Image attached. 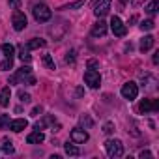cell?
Instances as JSON below:
<instances>
[{"label": "cell", "mask_w": 159, "mask_h": 159, "mask_svg": "<svg viewBox=\"0 0 159 159\" xmlns=\"http://www.w3.org/2000/svg\"><path fill=\"white\" fill-rule=\"evenodd\" d=\"M26 81L28 84H36V79L32 77V67L30 66H23L15 75L10 77V84H17V83H23Z\"/></svg>", "instance_id": "cell-1"}, {"label": "cell", "mask_w": 159, "mask_h": 159, "mask_svg": "<svg viewBox=\"0 0 159 159\" xmlns=\"http://www.w3.org/2000/svg\"><path fill=\"white\" fill-rule=\"evenodd\" d=\"M105 150H107L109 157H122L124 155V144L118 139H109L105 142Z\"/></svg>", "instance_id": "cell-2"}, {"label": "cell", "mask_w": 159, "mask_h": 159, "mask_svg": "<svg viewBox=\"0 0 159 159\" xmlns=\"http://www.w3.org/2000/svg\"><path fill=\"white\" fill-rule=\"evenodd\" d=\"M32 13H34V19H36L38 23H47V21L52 17V11H51L49 6H45V4H36L34 10H32Z\"/></svg>", "instance_id": "cell-3"}, {"label": "cell", "mask_w": 159, "mask_h": 159, "mask_svg": "<svg viewBox=\"0 0 159 159\" xmlns=\"http://www.w3.org/2000/svg\"><path fill=\"white\" fill-rule=\"evenodd\" d=\"M11 23H13V28H15L17 32L25 30V28H26V25H28L26 15H25L21 10H15V11H13V15H11Z\"/></svg>", "instance_id": "cell-4"}, {"label": "cell", "mask_w": 159, "mask_h": 159, "mask_svg": "<svg viewBox=\"0 0 159 159\" xmlns=\"http://www.w3.org/2000/svg\"><path fill=\"white\" fill-rule=\"evenodd\" d=\"M84 83H86L90 88H99V84H101V75H99V71L88 69V71L84 73Z\"/></svg>", "instance_id": "cell-5"}, {"label": "cell", "mask_w": 159, "mask_h": 159, "mask_svg": "<svg viewBox=\"0 0 159 159\" xmlns=\"http://www.w3.org/2000/svg\"><path fill=\"white\" fill-rule=\"evenodd\" d=\"M111 30H112V34L118 36V38H124V36L127 34V26L122 23L120 17H112V19H111Z\"/></svg>", "instance_id": "cell-6"}, {"label": "cell", "mask_w": 159, "mask_h": 159, "mask_svg": "<svg viewBox=\"0 0 159 159\" xmlns=\"http://www.w3.org/2000/svg\"><path fill=\"white\" fill-rule=\"evenodd\" d=\"M122 96H124V99H135L137 96H139V86H137V83H133V81H129V83H125L124 86H122Z\"/></svg>", "instance_id": "cell-7"}, {"label": "cell", "mask_w": 159, "mask_h": 159, "mask_svg": "<svg viewBox=\"0 0 159 159\" xmlns=\"http://www.w3.org/2000/svg\"><path fill=\"white\" fill-rule=\"evenodd\" d=\"M111 10V0H99L94 4V15L96 17H105Z\"/></svg>", "instance_id": "cell-8"}, {"label": "cell", "mask_w": 159, "mask_h": 159, "mask_svg": "<svg viewBox=\"0 0 159 159\" xmlns=\"http://www.w3.org/2000/svg\"><path fill=\"white\" fill-rule=\"evenodd\" d=\"M69 137H71V142H75V144H84L88 140V133L84 129H81V127H75Z\"/></svg>", "instance_id": "cell-9"}, {"label": "cell", "mask_w": 159, "mask_h": 159, "mask_svg": "<svg viewBox=\"0 0 159 159\" xmlns=\"http://www.w3.org/2000/svg\"><path fill=\"white\" fill-rule=\"evenodd\" d=\"M157 109H159V101L157 99H153V101L152 99H142L139 103V111L144 112V114L146 112H152V111H157Z\"/></svg>", "instance_id": "cell-10"}, {"label": "cell", "mask_w": 159, "mask_h": 159, "mask_svg": "<svg viewBox=\"0 0 159 159\" xmlns=\"http://www.w3.org/2000/svg\"><path fill=\"white\" fill-rule=\"evenodd\" d=\"M26 125H28V122L25 118H17V120H10L8 129H11L13 133H21L23 129H26Z\"/></svg>", "instance_id": "cell-11"}, {"label": "cell", "mask_w": 159, "mask_h": 159, "mask_svg": "<svg viewBox=\"0 0 159 159\" xmlns=\"http://www.w3.org/2000/svg\"><path fill=\"white\" fill-rule=\"evenodd\" d=\"M105 34H107V23L99 19V21L92 26V36H94V38H103Z\"/></svg>", "instance_id": "cell-12"}, {"label": "cell", "mask_w": 159, "mask_h": 159, "mask_svg": "<svg viewBox=\"0 0 159 159\" xmlns=\"http://www.w3.org/2000/svg\"><path fill=\"white\" fill-rule=\"evenodd\" d=\"M153 43H155V38H153V36H150V34L144 36V38L140 39V51H142V52L150 51V49L153 47Z\"/></svg>", "instance_id": "cell-13"}, {"label": "cell", "mask_w": 159, "mask_h": 159, "mask_svg": "<svg viewBox=\"0 0 159 159\" xmlns=\"http://www.w3.org/2000/svg\"><path fill=\"white\" fill-rule=\"evenodd\" d=\"M45 140V135L41 133V131H34V133H30L28 137H26V142L28 144H41Z\"/></svg>", "instance_id": "cell-14"}, {"label": "cell", "mask_w": 159, "mask_h": 159, "mask_svg": "<svg viewBox=\"0 0 159 159\" xmlns=\"http://www.w3.org/2000/svg\"><path fill=\"white\" fill-rule=\"evenodd\" d=\"M10 98H11L10 86H6V88L0 90V105H2V107H8V105H10Z\"/></svg>", "instance_id": "cell-15"}, {"label": "cell", "mask_w": 159, "mask_h": 159, "mask_svg": "<svg viewBox=\"0 0 159 159\" xmlns=\"http://www.w3.org/2000/svg\"><path fill=\"white\" fill-rule=\"evenodd\" d=\"M19 58L23 60V62H30L32 60V54H30V49L26 47V45H19Z\"/></svg>", "instance_id": "cell-16"}, {"label": "cell", "mask_w": 159, "mask_h": 159, "mask_svg": "<svg viewBox=\"0 0 159 159\" xmlns=\"http://www.w3.org/2000/svg\"><path fill=\"white\" fill-rule=\"evenodd\" d=\"M26 47H28L30 51H32V49H41V47H45V39H41V38H34V39L28 41Z\"/></svg>", "instance_id": "cell-17"}, {"label": "cell", "mask_w": 159, "mask_h": 159, "mask_svg": "<svg viewBox=\"0 0 159 159\" xmlns=\"http://www.w3.org/2000/svg\"><path fill=\"white\" fill-rule=\"evenodd\" d=\"M2 52L6 54V58H11V60H13V56H15V47H13L11 43H4V45H2Z\"/></svg>", "instance_id": "cell-18"}, {"label": "cell", "mask_w": 159, "mask_h": 159, "mask_svg": "<svg viewBox=\"0 0 159 159\" xmlns=\"http://www.w3.org/2000/svg\"><path fill=\"white\" fill-rule=\"evenodd\" d=\"M64 150H66V153L67 155H71V157H75V155H79V153H81V150H79L77 146H73V144H64Z\"/></svg>", "instance_id": "cell-19"}, {"label": "cell", "mask_w": 159, "mask_h": 159, "mask_svg": "<svg viewBox=\"0 0 159 159\" xmlns=\"http://www.w3.org/2000/svg\"><path fill=\"white\" fill-rule=\"evenodd\" d=\"M2 152H4L6 155H11V153L15 152V148H13V142L6 139V140H4V144H2Z\"/></svg>", "instance_id": "cell-20"}, {"label": "cell", "mask_w": 159, "mask_h": 159, "mask_svg": "<svg viewBox=\"0 0 159 159\" xmlns=\"http://www.w3.org/2000/svg\"><path fill=\"white\" fill-rule=\"evenodd\" d=\"M43 64H45V67H47V69H56L54 60L51 58V54H43Z\"/></svg>", "instance_id": "cell-21"}, {"label": "cell", "mask_w": 159, "mask_h": 159, "mask_svg": "<svg viewBox=\"0 0 159 159\" xmlns=\"http://www.w3.org/2000/svg\"><path fill=\"white\" fill-rule=\"evenodd\" d=\"M0 69H2V71H10V69H13V60H11V58H6L4 62H0Z\"/></svg>", "instance_id": "cell-22"}, {"label": "cell", "mask_w": 159, "mask_h": 159, "mask_svg": "<svg viewBox=\"0 0 159 159\" xmlns=\"http://www.w3.org/2000/svg\"><path fill=\"white\" fill-rule=\"evenodd\" d=\"M153 26H155V23H153L152 19H148V21H142V23H140V30H142V32H144V30H146V32H148V30H153Z\"/></svg>", "instance_id": "cell-23"}, {"label": "cell", "mask_w": 159, "mask_h": 159, "mask_svg": "<svg viewBox=\"0 0 159 159\" xmlns=\"http://www.w3.org/2000/svg\"><path fill=\"white\" fill-rule=\"evenodd\" d=\"M84 6V0H77V2H71L67 6H62V10H77V8H81Z\"/></svg>", "instance_id": "cell-24"}, {"label": "cell", "mask_w": 159, "mask_h": 159, "mask_svg": "<svg viewBox=\"0 0 159 159\" xmlns=\"http://www.w3.org/2000/svg\"><path fill=\"white\" fill-rule=\"evenodd\" d=\"M157 8H159V2H157V0H153V2H152V4H148V8H146V11H148L150 15H155V13H157Z\"/></svg>", "instance_id": "cell-25"}, {"label": "cell", "mask_w": 159, "mask_h": 159, "mask_svg": "<svg viewBox=\"0 0 159 159\" xmlns=\"http://www.w3.org/2000/svg\"><path fill=\"white\" fill-rule=\"evenodd\" d=\"M10 125V114H2L0 116V129H8Z\"/></svg>", "instance_id": "cell-26"}, {"label": "cell", "mask_w": 159, "mask_h": 159, "mask_svg": "<svg viewBox=\"0 0 159 159\" xmlns=\"http://www.w3.org/2000/svg\"><path fill=\"white\" fill-rule=\"evenodd\" d=\"M17 96H19V99H21L23 103H30V99H32V98H30V94H26V92H23V90H21Z\"/></svg>", "instance_id": "cell-27"}, {"label": "cell", "mask_w": 159, "mask_h": 159, "mask_svg": "<svg viewBox=\"0 0 159 159\" xmlns=\"http://www.w3.org/2000/svg\"><path fill=\"white\" fill-rule=\"evenodd\" d=\"M81 124H83V125H86V127H92V124H94V122H92V118H90L88 114H84V116H81Z\"/></svg>", "instance_id": "cell-28"}, {"label": "cell", "mask_w": 159, "mask_h": 159, "mask_svg": "<svg viewBox=\"0 0 159 159\" xmlns=\"http://www.w3.org/2000/svg\"><path fill=\"white\" fill-rule=\"evenodd\" d=\"M103 131H105L107 135H111V133L114 131V124H112V122H107V124L103 125Z\"/></svg>", "instance_id": "cell-29"}, {"label": "cell", "mask_w": 159, "mask_h": 159, "mask_svg": "<svg viewBox=\"0 0 159 159\" xmlns=\"http://www.w3.org/2000/svg\"><path fill=\"white\" fill-rule=\"evenodd\" d=\"M86 66H88V69H98V67H99V62H98V60H88Z\"/></svg>", "instance_id": "cell-30"}, {"label": "cell", "mask_w": 159, "mask_h": 159, "mask_svg": "<svg viewBox=\"0 0 159 159\" xmlns=\"http://www.w3.org/2000/svg\"><path fill=\"white\" fill-rule=\"evenodd\" d=\"M66 62H67V64H73V62H75V51H71V52L66 54Z\"/></svg>", "instance_id": "cell-31"}, {"label": "cell", "mask_w": 159, "mask_h": 159, "mask_svg": "<svg viewBox=\"0 0 159 159\" xmlns=\"http://www.w3.org/2000/svg\"><path fill=\"white\" fill-rule=\"evenodd\" d=\"M8 2H10V6H13L15 10H19V8H21V0H8Z\"/></svg>", "instance_id": "cell-32"}, {"label": "cell", "mask_w": 159, "mask_h": 159, "mask_svg": "<svg viewBox=\"0 0 159 159\" xmlns=\"http://www.w3.org/2000/svg\"><path fill=\"white\" fill-rule=\"evenodd\" d=\"M39 112H41V107H34L30 114H32V116H39Z\"/></svg>", "instance_id": "cell-33"}, {"label": "cell", "mask_w": 159, "mask_h": 159, "mask_svg": "<svg viewBox=\"0 0 159 159\" xmlns=\"http://www.w3.org/2000/svg\"><path fill=\"white\" fill-rule=\"evenodd\" d=\"M144 157H152V153H150L148 150H146V152L142 150V152H140V159H144Z\"/></svg>", "instance_id": "cell-34"}, {"label": "cell", "mask_w": 159, "mask_h": 159, "mask_svg": "<svg viewBox=\"0 0 159 159\" xmlns=\"http://www.w3.org/2000/svg\"><path fill=\"white\" fill-rule=\"evenodd\" d=\"M152 60H153V64H157V62H159V52H155V54H153V58H152Z\"/></svg>", "instance_id": "cell-35"}, {"label": "cell", "mask_w": 159, "mask_h": 159, "mask_svg": "<svg viewBox=\"0 0 159 159\" xmlns=\"http://www.w3.org/2000/svg\"><path fill=\"white\" fill-rule=\"evenodd\" d=\"M142 2H144V0H133V2H131V4H133V6H140Z\"/></svg>", "instance_id": "cell-36"}, {"label": "cell", "mask_w": 159, "mask_h": 159, "mask_svg": "<svg viewBox=\"0 0 159 159\" xmlns=\"http://www.w3.org/2000/svg\"><path fill=\"white\" fill-rule=\"evenodd\" d=\"M120 4H127V0H120Z\"/></svg>", "instance_id": "cell-37"}, {"label": "cell", "mask_w": 159, "mask_h": 159, "mask_svg": "<svg viewBox=\"0 0 159 159\" xmlns=\"http://www.w3.org/2000/svg\"><path fill=\"white\" fill-rule=\"evenodd\" d=\"M92 2H94V4H96V2H99V0H92Z\"/></svg>", "instance_id": "cell-38"}]
</instances>
